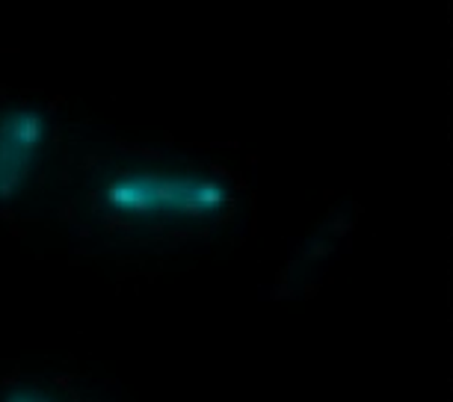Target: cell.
Masks as SVG:
<instances>
[{"label": "cell", "instance_id": "1", "mask_svg": "<svg viewBox=\"0 0 453 402\" xmlns=\"http://www.w3.org/2000/svg\"><path fill=\"white\" fill-rule=\"evenodd\" d=\"M228 186L187 166L122 163L98 172L89 199L101 216L119 222H184L226 210Z\"/></svg>", "mask_w": 453, "mask_h": 402}, {"label": "cell", "instance_id": "2", "mask_svg": "<svg viewBox=\"0 0 453 402\" xmlns=\"http://www.w3.org/2000/svg\"><path fill=\"white\" fill-rule=\"evenodd\" d=\"M57 118L36 98L0 101V204L24 199L50 163Z\"/></svg>", "mask_w": 453, "mask_h": 402}, {"label": "cell", "instance_id": "3", "mask_svg": "<svg viewBox=\"0 0 453 402\" xmlns=\"http://www.w3.org/2000/svg\"><path fill=\"white\" fill-rule=\"evenodd\" d=\"M0 402H87L65 384L45 379H6L0 384Z\"/></svg>", "mask_w": 453, "mask_h": 402}]
</instances>
